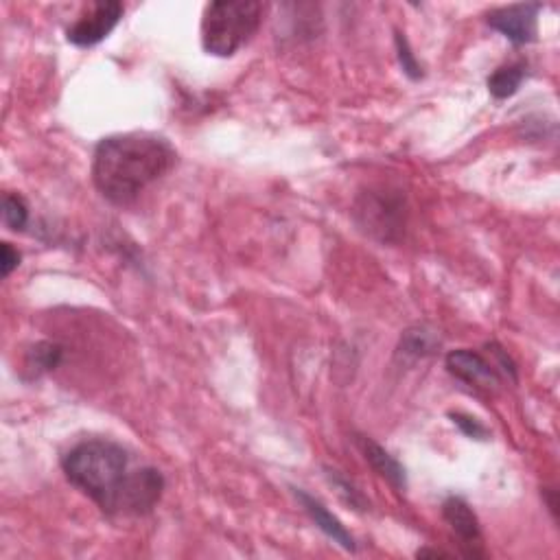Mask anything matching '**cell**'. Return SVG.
<instances>
[{
    "mask_svg": "<svg viewBox=\"0 0 560 560\" xmlns=\"http://www.w3.org/2000/svg\"><path fill=\"white\" fill-rule=\"evenodd\" d=\"M62 469L68 482L95 501L105 515H147L165 490L160 471L151 466L134 469L130 453L112 440L79 442L64 455Z\"/></svg>",
    "mask_w": 560,
    "mask_h": 560,
    "instance_id": "cell-1",
    "label": "cell"
},
{
    "mask_svg": "<svg viewBox=\"0 0 560 560\" xmlns=\"http://www.w3.org/2000/svg\"><path fill=\"white\" fill-rule=\"evenodd\" d=\"M178 151L167 138L147 132L114 134L103 138L92 158V180L97 191L116 206L132 204L149 184L167 175Z\"/></svg>",
    "mask_w": 560,
    "mask_h": 560,
    "instance_id": "cell-2",
    "label": "cell"
},
{
    "mask_svg": "<svg viewBox=\"0 0 560 560\" xmlns=\"http://www.w3.org/2000/svg\"><path fill=\"white\" fill-rule=\"evenodd\" d=\"M263 5L254 0L210 3L202 18V46L208 55L232 57L261 27Z\"/></svg>",
    "mask_w": 560,
    "mask_h": 560,
    "instance_id": "cell-3",
    "label": "cell"
},
{
    "mask_svg": "<svg viewBox=\"0 0 560 560\" xmlns=\"http://www.w3.org/2000/svg\"><path fill=\"white\" fill-rule=\"evenodd\" d=\"M359 228L383 243L399 241L405 226V202L399 193L368 191L355 204Z\"/></svg>",
    "mask_w": 560,
    "mask_h": 560,
    "instance_id": "cell-4",
    "label": "cell"
},
{
    "mask_svg": "<svg viewBox=\"0 0 560 560\" xmlns=\"http://www.w3.org/2000/svg\"><path fill=\"white\" fill-rule=\"evenodd\" d=\"M125 14V7L116 0H101V3H92L84 14H81L73 25L66 29V40L70 44L79 46V49H88L116 29Z\"/></svg>",
    "mask_w": 560,
    "mask_h": 560,
    "instance_id": "cell-5",
    "label": "cell"
},
{
    "mask_svg": "<svg viewBox=\"0 0 560 560\" xmlns=\"http://www.w3.org/2000/svg\"><path fill=\"white\" fill-rule=\"evenodd\" d=\"M543 7L539 3H521L501 7L488 14V27L499 31L512 44H530L536 40V20Z\"/></svg>",
    "mask_w": 560,
    "mask_h": 560,
    "instance_id": "cell-6",
    "label": "cell"
},
{
    "mask_svg": "<svg viewBox=\"0 0 560 560\" xmlns=\"http://www.w3.org/2000/svg\"><path fill=\"white\" fill-rule=\"evenodd\" d=\"M447 370L455 379H460L475 388H493L499 383V375L495 366L486 361L480 353L473 350H453L447 355Z\"/></svg>",
    "mask_w": 560,
    "mask_h": 560,
    "instance_id": "cell-7",
    "label": "cell"
},
{
    "mask_svg": "<svg viewBox=\"0 0 560 560\" xmlns=\"http://www.w3.org/2000/svg\"><path fill=\"white\" fill-rule=\"evenodd\" d=\"M442 517H445V521L451 525L455 536H460L462 543L466 547H471L466 556H473V558L484 556V552L475 550V547L482 541L480 521H477L473 508L466 504L462 497H449L445 504H442Z\"/></svg>",
    "mask_w": 560,
    "mask_h": 560,
    "instance_id": "cell-8",
    "label": "cell"
},
{
    "mask_svg": "<svg viewBox=\"0 0 560 560\" xmlns=\"http://www.w3.org/2000/svg\"><path fill=\"white\" fill-rule=\"evenodd\" d=\"M294 495L296 499L302 504V508H305L307 515L311 517V521L318 525V528L329 536V539L333 543H337L340 547H344L346 552H357V545H355V539H353V534H350L342 521L337 519L335 515H331L329 510H326V506L322 504L320 499H315L311 497L309 493H305L302 488H294Z\"/></svg>",
    "mask_w": 560,
    "mask_h": 560,
    "instance_id": "cell-9",
    "label": "cell"
},
{
    "mask_svg": "<svg viewBox=\"0 0 560 560\" xmlns=\"http://www.w3.org/2000/svg\"><path fill=\"white\" fill-rule=\"evenodd\" d=\"M357 445L364 453L366 462L379 473L383 480H388L396 490H405L407 486V475L405 469L399 464V460L392 458V455L385 451L381 445H377L375 440H370L366 436H357Z\"/></svg>",
    "mask_w": 560,
    "mask_h": 560,
    "instance_id": "cell-10",
    "label": "cell"
},
{
    "mask_svg": "<svg viewBox=\"0 0 560 560\" xmlns=\"http://www.w3.org/2000/svg\"><path fill=\"white\" fill-rule=\"evenodd\" d=\"M525 75H528V64L525 62H512L506 66H499L493 75L488 77V92L495 99L504 101L512 95H517Z\"/></svg>",
    "mask_w": 560,
    "mask_h": 560,
    "instance_id": "cell-11",
    "label": "cell"
},
{
    "mask_svg": "<svg viewBox=\"0 0 560 560\" xmlns=\"http://www.w3.org/2000/svg\"><path fill=\"white\" fill-rule=\"evenodd\" d=\"M64 348L55 342H38L27 355V368L33 372L35 377L44 375V372L55 370L62 364Z\"/></svg>",
    "mask_w": 560,
    "mask_h": 560,
    "instance_id": "cell-12",
    "label": "cell"
},
{
    "mask_svg": "<svg viewBox=\"0 0 560 560\" xmlns=\"http://www.w3.org/2000/svg\"><path fill=\"white\" fill-rule=\"evenodd\" d=\"M438 348H440V337L436 335V331L425 329V326H416V329L403 333L401 350L405 355L427 357V355H434Z\"/></svg>",
    "mask_w": 560,
    "mask_h": 560,
    "instance_id": "cell-13",
    "label": "cell"
},
{
    "mask_svg": "<svg viewBox=\"0 0 560 560\" xmlns=\"http://www.w3.org/2000/svg\"><path fill=\"white\" fill-rule=\"evenodd\" d=\"M3 221L9 230L20 232L29 224V206L25 197L18 193H5L3 197Z\"/></svg>",
    "mask_w": 560,
    "mask_h": 560,
    "instance_id": "cell-14",
    "label": "cell"
},
{
    "mask_svg": "<svg viewBox=\"0 0 560 560\" xmlns=\"http://www.w3.org/2000/svg\"><path fill=\"white\" fill-rule=\"evenodd\" d=\"M394 40H396V53H399V62H401L403 73L410 77V79H420V77H423V66L418 64L416 55L412 53L410 42H407L405 35L396 31V38Z\"/></svg>",
    "mask_w": 560,
    "mask_h": 560,
    "instance_id": "cell-15",
    "label": "cell"
},
{
    "mask_svg": "<svg viewBox=\"0 0 560 560\" xmlns=\"http://www.w3.org/2000/svg\"><path fill=\"white\" fill-rule=\"evenodd\" d=\"M329 480H331L337 488H340V495L344 497L346 504H350V506L357 508V510H366V508H368V501H366L364 497H361L359 490H357L353 484H350L348 480H344V477H342L340 473H337V471H329Z\"/></svg>",
    "mask_w": 560,
    "mask_h": 560,
    "instance_id": "cell-16",
    "label": "cell"
},
{
    "mask_svg": "<svg viewBox=\"0 0 560 560\" xmlns=\"http://www.w3.org/2000/svg\"><path fill=\"white\" fill-rule=\"evenodd\" d=\"M451 418H453V423L458 425L466 436L469 438H477V440H484L486 436H488V429L480 423V420L477 418H471V416H466V414H451Z\"/></svg>",
    "mask_w": 560,
    "mask_h": 560,
    "instance_id": "cell-17",
    "label": "cell"
},
{
    "mask_svg": "<svg viewBox=\"0 0 560 560\" xmlns=\"http://www.w3.org/2000/svg\"><path fill=\"white\" fill-rule=\"evenodd\" d=\"M20 265V252L11 248V243L0 245V274L7 278Z\"/></svg>",
    "mask_w": 560,
    "mask_h": 560,
    "instance_id": "cell-18",
    "label": "cell"
},
{
    "mask_svg": "<svg viewBox=\"0 0 560 560\" xmlns=\"http://www.w3.org/2000/svg\"><path fill=\"white\" fill-rule=\"evenodd\" d=\"M416 556H418V558H423V556H442V558H449V554L440 552V550H420Z\"/></svg>",
    "mask_w": 560,
    "mask_h": 560,
    "instance_id": "cell-19",
    "label": "cell"
}]
</instances>
